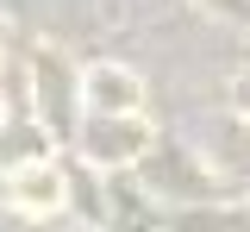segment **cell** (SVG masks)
I'll use <instances>...</instances> for the list:
<instances>
[{
  "mask_svg": "<svg viewBox=\"0 0 250 232\" xmlns=\"http://www.w3.org/2000/svg\"><path fill=\"white\" fill-rule=\"evenodd\" d=\"M13 201H19V207H31V213H50V207L62 201L57 169H50V163H31V169H19V176H13Z\"/></svg>",
  "mask_w": 250,
  "mask_h": 232,
  "instance_id": "obj_1",
  "label": "cell"
},
{
  "mask_svg": "<svg viewBox=\"0 0 250 232\" xmlns=\"http://www.w3.org/2000/svg\"><path fill=\"white\" fill-rule=\"evenodd\" d=\"M94 107H138V82L119 69H94Z\"/></svg>",
  "mask_w": 250,
  "mask_h": 232,
  "instance_id": "obj_2",
  "label": "cell"
}]
</instances>
